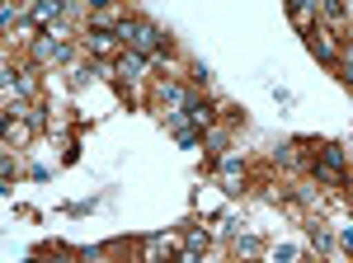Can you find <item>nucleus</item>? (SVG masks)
<instances>
[{
  "mask_svg": "<svg viewBox=\"0 0 353 263\" xmlns=\"http://www.w3.org/2000/svg\"><path fill=\"white\" fill-rule=\"evenodd\" d=\"M297 259V249H292V244H283V249H273V263H292Z\"/></svg>",
  "mask_w": 353,
  "mask_h": 263,
  "instance_id": "9d476101",
  "label": "nucleus"
},
{
  "mask_svg": "<svg viewBox=\"0 0 353 263\" xmlns=\"http://www.w3.org/2000/svg\"><path fill=\"white\" fill-rule=\"evenodd\" d=\"M113 38H118V33H94V28H90L85 48H90V52H113Z\"/></svg>",
  "mask_w": 353,
  "mask_h": 263,
  "instance_id": "423d86ee",
  "label": "nucleus"
},
{
  "mask_svg": "<svg viewBox=\"0 0 353 263\" xmlns=\"http://www.w3.org/2000/svg\"><path fill=\"white\" fill-rule=\"evenodd\" d=\"M38 56H43V61H66L71 48H66V43H52V38H43V43H38Z\"/></svg>",
  "mask_w": 353,
  "mask_h": 263,
  "instance_id": "20e7f679",
  "label": "nucleus"
},
{
  "mask_svg": "<svg viewBox=\"0 0 353 263\" xmlns=\"http://www.w3.org/2000/svg\"><path fill=\"white\" fill-rule=\"evenodd\" d=\"M57 14H61V5H38V10H33V19H38V24H48V19H57Z\"/></svg>",
  "mask_w": 353,
  "mask_h": 263,
  "instance_id": "6e6552de",
  "label": "nucleus"
},
{
  "mask_svg": "<svg viewBox=\"0 0 353 263\" xmlns=\"http://www.w3.org/2000/svg\"><path fill=\"white\" fill-rule=\"evenodd\" d=\"M174 263H193V259H174Z\"/></svg>",
  "mask_w": 353,
  "mask_h": 263,
  "instance_id": "f8f14e48",
  "label": "nucleus"
},
{
  "mask_svg": "<svg viewBox=\"0 0 353 263\" xmlns=\"http://www.w3.org/2000/svg\"><path fill=\"white\" fill-rule=\"evenodd\" d=\"M184 118H193L198 127H212V108L203 104V99H189V104H184Z\"/></svg>",
  "mask_w": 353,
  "mask_h": 263,
  "instance_id": "7ed1b4c3",
  "label": "nucleus"
},
{
  "mask_svg": "<svg viewBox=\"0 0 353 263\" xmlns=\"http://www.w3.org/2000/svg\"><path fill=\"white\" fill-rule=\"evenodd\" d=\"M316 179H321V184H344V151H339V146H325V151H321Z\"/></svg>",
  "mask_w": 353,
  "mask_h": 263,
  "instance_id": "f257e3e1",
  "label": "nucleus"
},
{
  "mask_svg": "<svg viewBox=\"0 0 353 263\" xmlns=\"http://www.w3.org/2000/svg\"><path fill=\"white\" fill-rule=\"evenodd\" d=\"M141 66H146V61H141L137 52H123V56H118V76H128V80L141 76Z\"/></svg>",
  "mask_w": 353,
  "mask_h": 263,
  "instance_id": "39448f33",
  "label": "nucleus"
},
{
  "mask_svg": "<svg viewBox=\"0 0 353 263\" xmlns=\"http://www.w3.org/2000/svg\"><path fill=\"white\" fill-rule=\"evenodd\" d=\"M306 43H311V52L321 56V61H334V56H339V48H334V38H330L325 28H311V33H306Z\"/></svg>",
  "mask_w": 353,
  "mask_h": 263,
  "instance_id": "f03ea898",
  "label": "nucleus"
},
{
  "mask_svg": "<svg viewBox=\"0 0 353 263\" xmlns=\"http://www.w3.org/2000/svg\"><path fill=\"white\" fill-rule=\"evenodd\" d=\"M189 249H193V254H203V249H208V231H189Z\"/></svg>",
  "mask_w": 353,
  "mask_h": 263,
  "instance_id": "1a4fd4ad",
  "label": "nucleus"
},
{
  "mask_svg": "<svg viewBox=\"0 0 353 263\" xmlns=\"http://www.w3.org/2000/svg\"><path fill=\"white\" fill-rule=\"evenodd\" d=\"M161 99H165V104H170V108L189 104V94H184V90H179V85H174V80H165V85H161Z\"/></svg>",
  "mask_w": 353,
  "mask_h": 263,
  "instance_id": "0eeeda50",
  "label": "nucleus"
},
{
  "mask_svg": "<svg viewBox=\"0 0 353 263\" xmlns=\"http://www.w3.org/2000/svg\"><path fill=\"white\" fill-rule=\"evenodd\" d=\"M344 80H349V85H353V66H349V76H344Z\"/></svg>",
  "mask_w": 353,
  "mask_h": 263,
  "instance_id": "9b49d317",
  "label": "nucleus"
}]
</instances>
